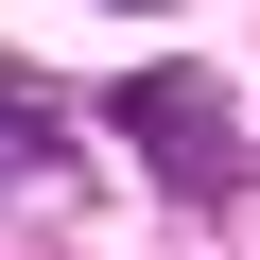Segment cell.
Returning a JSON list of instances; mask_svg holds the SVG:
<instances>
[{"mask_svg":"<svg viewBox=\"0 0 260 260\" xmlns=\"http://www.w3.org/2000/svg\"><path fill=\"white\" fill-rule=\"evenodd\" d=\"M104 121H121V139H139L191 208H208V191H243V121H225V87H208V70H121V87H104Z\"/></svg>","mask_w":260,"mask_h":260,"instance_id":"6da1fadb","label":"cell"},{"mask_svg":"<svg viewBox=\"0 0 260 260\" xmlns=\"http://www.w3.org/2000/svg\"><path fill=\"white\" fill-rule=\"evenodd\" d=\"M52 156H70V104L35 70H0V174H52Z\"/></svg>","mask_w":260,"mask_h":260,"instance_id":"7a4b0ae2","label":"cell"}]
</instances>
